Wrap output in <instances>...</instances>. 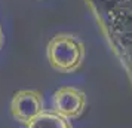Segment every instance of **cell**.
<instances>
[{"label": "cell", "mask_w": 132, "mask_h": 128, "mask_svg": "<svg viewBox=\"0 0 132 128\" xmlns=\"http://www.w3.org/2000/svg\"><path fill=\"white\" fill-rule=\"evenodd\" d=\"M3 42H5V37H3V31H2V25H0V49L3 46Z\"/></svg>", "instance_id": "cell-5"}, {"label": "cell", "mask_w": 132, "mask_h": 128, "mask_svg": "<svg viewBox=\"0 0 132 128\" xmlns=\"http://www.w3.org/2000/svg\"><path fill=\"white\" fill-rule=\"evenodd\" d=\"M85 45L74 34L58 33L48 43L46 55L51 67L61 73H73L85 60Z\"/></svg>", "instance_id": "cell-1"}, {"label": "cell", "mask_w": 132, "mask_h": 128, "mask_svg": "<svg viewBox=\"0 0 132 128\" xmlns=\"http://www.w3.org/2000/svg\"><path fill=\"white\" fill-rule=\"evenodd\" d=\"M86 104H88L86 94L74 86H62L55 91L52 97V106H54L52 110L70 121L77 119L83 115V112L86 110Z\"/></svg>", "instance_id": "cell-3"}, {"label": "cell", "mask_w": 132, "mask_h": 128, "mask_svg": "<svg viewBox=\"0 0 132 128\" xmlns=\"http://www.w3.org/2000/svg\"><path fill=\"white\" fill-rule=\"evenodd\" d=\"M27 128H73L70 119L54 110H45L27 125Z\"/></svg>", "instance_id": "cell-4"}, {"label": "cell", "mask_w": 132, "mask_h": 128, "mask_svg": "<svg viewBox=\"0 0 132 128\" xmlns=\"http://www.w3.org/2000/svg\"><path fill=\"white\" fill-rule=\"evenodd\" d=\"M45 112V100L37 89H21L11 100V113L19 122L28 125L34 118Z\"/></svg>", "instance_id": "cell-2"}]
</instances>
